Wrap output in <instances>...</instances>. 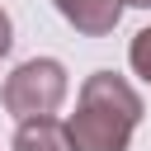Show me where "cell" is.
<instances>
[{
    "mask_svg": "<svg viewBox=\"0 0 151 151\" xmlns=\"http://www.w3.org/2000/svg\"><path fill=\"white\" fill-rule=\"evenodd\" d=\"M14 151H76V146H71L66 123H57V118H33V123H19Z\"/></svg>",
    "mask_w": 151,
    "mask_h": 151,
    "instance_id": "cell-4",
    "label": "cell"
},
{
    "mask_svg": "<svg viewBox=\"0 0 151 151\" xmlns=\"http://www.w3.org/2000/svg\"><path fill=\"white\" fill-rule=\"evenodd\" d=\"M137 123H142V94L123 76L94 71L80 85V104L66 118V132L76 151H127Z\"/></svg>",
    "mask_w": 151,
    "mask_h": 151,
    "instance_id": "cell-1",
    "label": "cell"
},
{
    "mask_svg": "<svg viewBox=\"0 0 151 151\" xmlns=\"http://www.w3.org/2000/svg\"><path fill=\"white\" fill-rule=\"evenodd\" d=\"M127 61H132V71H137L142 80H151V28H142V33L132 38V47H127Z\"/></svg>",
    "mask_w": 151,
    "mask_h": 151,
    "instance_id": "cell-5",
    "label": "cell"
},
{
    "mask_svg": "<svg viewBox=\"0 0 151 151\" xmlns=\"http://www.w3.org/2000/svg\"><path fill=\"white\" fill-rule=\"evenodd\" d=\"M66 99V71L61 61L52 57H33L24 61L9 80H5V109L19 118V123H33V118H52Z\"/></svg>",
    "mask_w": 151,
    "mask_h": 151,
    "instance_id": "cell-2",
    "label": "cell"
},
{
    "mask_svg": "<svg viewBox=\"0 0 151 151\" xmlns=\"http://www.w3.org/2000/svg\"><path fill=\"white\" fill-rule=\"evenodd\" d=\"M123 5H127V0H57L61 19H66L71 28L90 33V38L113 33V28H118V19H123Z\"/></svg>",
    "mask_w": 151,
    "mask_h": 151,
    "instance_id": "cell-3",
    "label": "cell"
},
{
    "mask_svg": "<svg viewBox=\"0 0 151 151\" xmlns=\"http://www.w3.org/2000/svg\"><path fill=\"white\" fill-rule=\"evenodd\" d=\"M9 42H14V38H9V14H5V9H0V57H5V52H9Z\"/></svg>",
    "mask_w": 151,
    "mask_h": 151,
    "instance_id": "cell-6",
    "label": "cell"
},
{
    "mask_svg": "<svg viewBox=\"0 0 151 151\" xmlns=\"http://www.w3.org/2000/svg\"><path fill=\"white\" fill-rule=\"evenodd\" d=\"M127 5H142V9H151V0H127Z\"/></svg>",
    "mask_w": 151,
    "mask_h": 151,
    "instance_id": "cell-7",
    "label": "cell"
}]
</instances>
